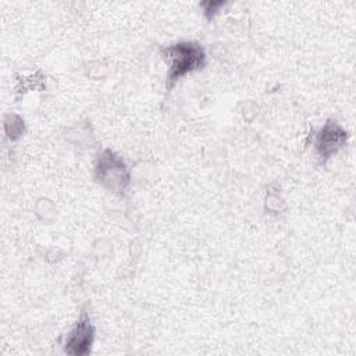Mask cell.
I'll use <instances>...</instances> for the list:
<instances>
[{"label": "cell", "mask_w": 356, "mask_h": 356, "mask_svg": "<svg viewBox=\"0 0 356 356\" xmlns=\"http://www.w3.org/2000/svg\"><path fill=\"white\" fill-rule=\"evenodd\" d=\"M161 57L164 58L167 71V88L171 89L182 76L202 70L206 64L204 49L196 42H175L161 47Z\"/></svg>", "instance_id": "6da1fadb"}, {"label": "cell", "mask_w": 356, "mask_h": 356, "mask_svg": "<svg viewBox=\"0 0 356 356\" xmlns=\"http://www.w3.org/2000/svg\"><path fill=\"white\" fill-rule=\"evenodd\" d=\"M96 181L114 192H124L129 185V171L124 160L114 152L103 150L95 164Z\"/></svg>", "instance_id": "7a4b0ae2"}, {"label": "cell", "mask_w": 356, "mask_h": 356, "mask_svg": "<svg viewBox=\"0 0 356 356\" xmlns=\"http://www.w3.org/2000/svg\"><path fill=\"white\" fill-rule=\"evenodd\" d=\"M95 341V327L86 312H82L64 342V352L74 356L90 353Z\"/></svg>", "instance_id": "3957f363"}, {"label": "cell", "mask_w": 356, "mask_h": 356, "mask_svg": "<svg viewBox=\"0 0 356 356\" xmlns=\"http://www.w3.org/2000/svg\"><path fill=\"white\" fill-rule=\"evenodd\" d=\"M348 134L337 121H327L317 132L314 147L323 163L332 157L345 143Z\"/></svg>", "instance_id": "277c9868"}]
</instances>
